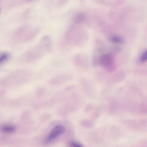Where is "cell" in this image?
I'll list each match as a JSON object with an SVG mask.
<instances>
[{"mask_svg": "<svg viewBox=\"0 0 147 147\" xmlns=\"http://www.w3.org/2000/svg\"><path fill=\"white\" fill-rule=\"evenodd\" d=\"M9 57V54L6 52L0 53V63H2L8 59Z\"/></svg>", "mask_w": 147, "mask_h": 147, "instance_id": "cell-9", "label": "cell"}, {"mask_svg": "<svg viewBox=\"0 0 147 147\" xmlns=\"http://www.w3.org/2000/svg\"><path fill=\"white\" fill-rule=\"evenodd\" d=\"M0 130L5 133H11L13 132L16 129L15 127L12 125H5L0 127Z\"/></svg>", "mask_w": 147, "mask_h": 147, "instance_id": "cell-8", "label": "cell"}, {"mask_svg": "<svg viewBox=\"0 0 147 147\" xmlns=\"http://www.w3.org/2000/svg\"><path fill=\"white\" fill-rule=\"evenodd\" d=\"M52 49L51 37L49 35H45L36 45L23 53V56L28 60H37L49 54Z\"/></svg>", "mask_w": 147, "mask_h": 147, "instance_id": "cell-1", "label": "cell"}, {"mask_svg": "<svg viewBox=\"0 0 147 147\" xmlns=\"http://www.w3.org/2000/svg\"><path fill=\"white\" fill-rule=\"evenodd\" d=\"M147 58V51L145 50L143 52L140 57V61L142 63L145 62L146 61Z\"/></svg>", "mask_w": 147, "mask_h": 147, "instance_id": "cell-11", "label": "cell"}, {"mask_svg": "<svg viewBox=\"0 0 147 147\" xmlns=\"http://www.w3.org/2000/svg\"><path fill=\"white\" fill-rule=\"evenodd\" d=\"M40 30V27L38 26L24 25L16 30L14 35L20 41L27 42L34 39L38 34Z\"/></svg>", "mask_w": 147, "mask_h": 147, "instance_id": "cell-3", "label": "cell"}, {"mask_svg": "<svg viewBox=\"0 0 147 147\" xmlns=\"http://www.w3.org/2000/svg\"></svg>", "mask_w": 147, "mask_h": 147, "instance_id": "cell-15", "label": "cell"}, {"mask_svg": "<svg viewBox=\"0 0 147 147\" xmlns=\"http://www.w3.org/2000/svg\"><path fill=\"white\" fill-rule=\"evenodd\" d=\"M67 3V1L65 0H60L57 3V5L58 7H61L63 6L64 5L66 4Z\"/></svg>", "mask_w": 147, "mask_h": 147, "instance_id": "cell-13", "label": "cell"}, {"mask_svg": "<svg viewBox=\"0 0 147 147\" xmlns=\"http://www.w3.org/2000/svg\"><path fill=\"white\" fill-rule=\"evenodd\" d=\"M86 16L82 12L76 13L72 16V21L73 24L78 25L83 23L85 20Z\"/></svg>", "mask_w": 147, "mask_h": 147, "instance_id": "cell-7", "label": "cell"}, {"mask_svg": "<svg viewBox=\"0 0 147 147\" xmlns=\"http://www.w3.org/2000/svg\"><path fill=\"white\" fill-rule=\"evenodd\" d=\"M69 145V147H83L80 144L74 141L70 142Z\"/></svg>", "mask_w": 147, "mask_h": 147, "instance_id": "cell-12", "label": "cell"}, {"mask_svg": "<svg viewBox=\"0 0 147 147\" xmlns=\"http://www.w3.org/2000/svg\"><path fill=\"white\" fill-rule=\"evenodd\" d=\"M37 94L38 95L40 96V95H42L43 93L44 92V90L42 88H40L38 90H37Z\"/></svg>", "mask_w": 147, "mask_h": 147, "instance_id": "cell-14", "label": "cell"}, {"mask_svg": "<svg viewBox=\"0 0 147 147\" xmlns=\"http://www.w3.org/2000/svg\"><path fill=\"white\" fill-rule=\"evenodd\" d=\"M65 130V127L62 125H59L55 126L47 137L46 139V142H48L51 141L63 134Z\"/></svg>", "mask_w": 147, "mask_h": 147, "instance_id": "cell-4", "label": "cell"}, {"mask_svg": "<svg viewBox=\"0 0 147 147\" xmlns=\"http://www.w3.org/2000/svg\"><path fill=\"white\" fill-rule=\"evenodd\" d=\"M71 77L68 75H61L56 77L51 80V84L53 85H59L70 80Z\"/></svg>", "mask_w": 147, "mask_h": 147, "instance_id": "cell-6", "label": "cell"}, {"mask_svg": "<svg viewBox=\"0 0 147 147\" xmlns=\"http://www.w3.org/2000/svg\"><path fill=\"white\" fill-rule=\"evenodd\" d=\"M64 39L65 41L70 46L77 47L80 45L84 39L82 29L78 25L73 24L66 30Z\"/></svg>", "mask_w": 147, "mask_h": 147, "instance_id": "cell-2", "label": "cell"}, {"mask_svg": "<svg viewBox=\"0 0 147 147\" xmlns=\"http://www.w3.org/2000/svg\"><path fill=\"white\" fill-rule=\"evenodd\" d=\"M110 40L113 43L117 44L121 43L123 41L121 37L116 35L111 36L110 38Z\"/></svg>", "mask_w": 147, "mask_h": 147, "instance_id": "cell-10", "label": "cell"}, {"mask_svg": "<svg viewBox=\"0 0 147 147\" xmlns=\"http://www.w3.org/2000/svg\"><path fill=\"white\" fill-rule=\"evenodd\" d=\"M98 60L100 64L102 66L106 67H110L113 62V56L109 53H105L101 55Z\"/></svg>", "mask_w": 147, "mask_h": 147, "instance_id": "cell-5", "label": "cell"}]
</instances>
